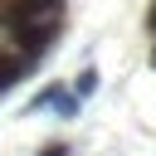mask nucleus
I'll list each match as a JSON object with an SVG mask.
<instances>
[{
    "label": "nucleus",
    "mask_w": 156,
    "mask_h": 156,
    "mask_svg": "<svg viewBox=\"0 0 156 156\" xmlns=\"http://www.w3.org/2000/svg\"><path fill=\"white\" fill-rule=\"evenodd\" d=\"M58 24L63 20V0H0V24L15 29V24Z\"/></svg>",
    "instance_id": "obj_1"
},
{
    "label": "nucleus",
    "mask_w": 156,
    "mask_h": 156,
    "mask_svg": "<svg viewBox=\"0 0 156 156\" xmlns=\"http://www.w3.org/2000/svg\"><path fill=\"white\" fill-rule=\"evenodd\" d=\"M54 29H58V24H39V20H34V24H15L10 34H15V44H20V58H24V63H34V58L49 49Z\"/></svg>",
    "instance_id": "obj_2"
},
{
    "label": "nucleus",
    "mask_w": 156,
    "mask_h": 156,
    "mask_svg": "<svg viewBox=\"0 0 156 156\" xmlns=\"http://www.w3.org/2000/svg\"><path fill=\"white\" fill-rule=\"evenodd\" d=\"M24 68H29V63H24L20 54H0V93H5V88H15Z\"/></svg>",
    "instance_id": "obj_3"
},
{
    "label": "nucleus",
    "mask_w": 156,
    "mask_h": 156,
    "mask_svg": "<svg viewBox=\"0 0 156 156\" xmlns=\"http://www.w3.org/2000/svg\"><path fill=\"white\" fill-rule=\"evenodd\" d=\"M93 88H98V73H93V68H83V73H78V83H73V98L83 102V98H93Z\"/></svg>",
    "instance_id": "obj_4"
},
{
    "label": "nucleus",
    "mask_w": 156,
    "mask_h": 156,
    "mask_svg": "<svg viewBox=\"0 0 156 156\" xmlns=\"http://www.w3.org/2000/svg\"><path fill=\"white\" fill-rule=\"evenodd\" d=\"M54 107H58V117H73V112H78V98H63V93H58Z\"/></svg>",
    "instance_id": "obj_5"
},
{
    "label": "nucleus",
    "mask_w": 156,
    "mask_h": 156,
    "mask_svg": "<svg viewBox=\"0 0 156 156\" xmlns=\"http://www.w3.org/2000/svg\"><path fill=\"white\" fill-rule=\"evenodd\" d=\"M39 156H68V146H63V141H49V146H44Z\"/></svg>",
    "instance_id": "obj_6"
},
{
    "label": "nucleus",
    "mask_w": 156,
    "mask_h": 156,
    "mask_svg": "<svg viewBox=\"0 0 156 156\" xmlns=\"http://www.w3.org/2000/svg\"><path fill=\"white\" fill-rule=\"evenodd\" d=\"M146 29H151V34H156V5H151V10H146Z\"/></svg>",
    "instance_id": "obj_7"
},
{
    "label": "nucleus",
    "mask_w": 156,
    "mask_h": 156,
    "mask_svg": "<svg viewBox=\"0 0 156 156\" xmlns=\"http://www.w3.org/2000/svg\"><path fill=\"white\" fill-rule=\"evenodd\" d=\"M151 58H156V54H151Z\"/></svg>",
    "instance_id": "obj_8"
}]
</instances>
